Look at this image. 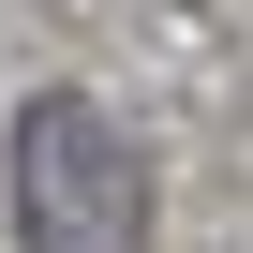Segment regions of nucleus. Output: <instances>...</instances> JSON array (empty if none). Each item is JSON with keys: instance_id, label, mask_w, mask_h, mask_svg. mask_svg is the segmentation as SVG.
<instances>
[{"instance_id": "f257e3e1", "label": "nucleus", "mask_w": 253, "mask_h": 253, "mask_svg": "<svg viewBox=\"0 0 253 253\" xmlns=\"http://www.w3.org/2000/svg\"><path fill=\"white\" fill-rule=\"evenodd\" d=\"M15 238L30 253H149V164L89 89H45L15 119Z\"/></svg>"}]
</instances>
